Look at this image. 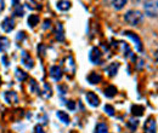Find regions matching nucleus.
Masks as SVG:
<instances>
[{
    "label": "nucleus",
    "instance_id": "obj_1",
    "mask_svg": "<svg viewBox=\"0 0 158 133\" xmlns=\"http://www.w3.org/2000/svg\"><path fill=\"white\" fill-rule=\"evenodd\" d=\"M142 18H143V15L139 10H129L124 15V21L130 25H138L142 21Z\"/></svg>",
    "mask_w": 158,
    "mask_h": 133
},
{
    "label": "nucleus",
    "instance_id": "obj_2",
    "mask_svg": "<svg viewBox=\"0 0 158 133\" xmlns=\"http://www.w3.org/2000/svg\"><path fill=\"white\" fill-rule=\"evenodd\" d=\"M145 15L148 17H157V1H146L143 4Z\"/></svg>",
    "mask_w": 158,
    "mask_h": 133
},
{
    "label": "nucleus",
    "instance_id": "obj_3",
    "mask_svg": "<svg viewBox=\"0 0 158 133\" xmlns=\"http://www.w3.org/2000/svg\"><path fill=\"white\" fill-rule=\"evenodd\" d=\"M89 59L93 64H101L102 62V53L98 47H93L89 53Z\"/></svg>",
    "mask_w": 158,
    "mask_h": 133
},
{
    "label": "nucleus",
    "instance_id": "obj_4",
    "mask_svg": "<svg viewBox=\"0 0 158 133\" xmlns=\"http://www.w3.org/2000/svg\"><path fill=\"white\" fill-rule=\"evenodd\" d=\"M123 35H125V37H128L129 39H131L134 42H135V46H136V50H138L139 52H142V41H141V39L139 37L138 34H135V33H133V32H129V30H125L124 33H123Z\"/></svg>",
    "mask_w": 158,
    "mask_h": 133
},
{
    "label": "nucleus",
    "instance_id": "obj_5",
    "mask_svg": "<svg viewBox=\"0 0 158 133\" xmlns=\"http://www.w3.org/2000/svg\"><path fill=\"white\" fill-rule=\"evenodd\" d=\"M157 130V125H156V119L153 116H150L147 119V121L145 122L143 126V133H156Z\"/></svg>",
    "mask_w": 158,
    "mask_h": 133
},
{
    "label": "nucleus",
    "instance_id": "obj_6",
    "mask_svg": "<svg viewBox=\"0 0 158 133\" xmlns=\"http://www.w3.org/2000/svg\"><path fill=\"white\" fill-rule=\"evenodd\" d=\"M15 24H16V23H15L14 17H6V18L1 22V29H2L5 33H10V32L14 30Z\"/></svg>",
    "mask_w": 158,
    "mask_h": 133
},
{
    "label": "nucleus",
    "instance_id": "obj_7",
    "mask_svg": "<svg viewBox=\"0 0 158 133\" xmlns=\"http://www.w3.org/2000/svg\"><path fill=\"white\" fill-rule=\"evenodd\" d=\"M21 62H22V64H23L27 69H32V68L34 67V61H33V58H32V56H31L29 53H27L26 51L22 52Z\"/></svg>",
    "mask_w": 158,
    "mask_h": 133
},
{
    "label": "nucleus",
    "instance_id": "obj_8",
    "mask_svg": "<svg viewBox=\"0 0 158 133\" xmlns=\"http://www.w3.org/2000/svg\"><path fill=\"white\" fill-rule=\"evenodd\" d=\"M85 99H86L88 104H89V105H91V107H99L100 105L99 97L95 95L94 92H86V95H85Z\"/></svg>",
    "mask_w": 158,
    "mask_h": 133
},
{
    "label": "nucleus",
    "instance_id": "obj_9",
    "mask_svg": "<svg viewBox=\"0 0 158 133\" xmlns=\"http://www.w3.org/2000/svg\"><path fill=\"white\" fill-rule=\"evenodd\" d=\"M50 76L55 81H60L62 79V76H63V72H62V69L60 68L59 65H52L50 68Z\"/></svg>",
    "mask_w": 158,
    "mask_h": 133
},
{
    "label": "nucleus",
    "instance_id": "obj_10",
    "mask_svg": "<svg viewBox=\"0 0 158 133\" xmlns=\"http://www.w3.org/2000/svg\"><path fill=\"white\" fill-rule=\"evenodd\" d=\"M4 98L9 104H16L19 102V95L15 91H6L4 93Z\"/></svg>",
    "mask_w": 158,
    "mask_h": 133
},
{
    "label": "nucleus",
    "instance_id": "obj_11",
    "mask_svg": "<svg viewBox=\"0 0 158 133\" xmlns=\"http://www.w3.org/2000/svg\"><path fill=\"white\" fill-rule=\"evenodd\" d=\"M64 65H66V72L69 73L71 75H73L74 72H76V63H74V59H73L72 56H68V57L66 58Z\"/></svg>",
    "mask_w": 158,
    "mask_h": 133
},
{
    "label": "nucleus",
    "instance_id": "obj_12",
    "mask_svg": "<svg viewBox=\"0 0 158 133\" xmlns=\"http://www.w3.org/2000/svg\"><path fill=\"white\" fill-rule=\"evenodd\" d=\"M119 67H120V63H118V62H113V63H110V64L107 65V68H106V73L108 74V76L113 77V76L117 75Z\"/></svg>",
    "mask_w": 158,
    "mask_h": 133
},
{
    "label": "nucleus",
    "instance_id": "obj_13",
    "mask_svg": "<svg viewBox=\"0 0 158 133\" xmlns=\"http://www.w3.org/2000/svg\"><path fill=\"white\" fill-rule=\"evenodd\" d=\"M86 80H88L89 84H91V85H96V84H100V82L102 81V76H101V74L98 73V72H91V73L88 75Z\"/></svg>",
    "mask_w": 158,
    "mask_h": 133
},
{
    "label": "nucleus",
    "instance_id": "obj_14",
    "mask_svg": "<svg viewBox=\"0 0 158 133\" xmlns=\"http://www.w3.org/2000/svg\"><path fill=\"white\" fill-rule=\"evenodd\" d=\"M55 38L59 41H63L64 40V30H63V25L61 23L56 24V29H55Z\"/></svg>",
    "mask_w": 158,
    "mask_h": 133
},
{
    "label": "nucleus",
    "instance_id": "obj_15",
    "mask_svg": "<svg viewBox=\"0 0 158 133\" xmlns=\"http://www.w3.org/2000/svg\"><path fill=\"white\" fill-rule=\"evenodd\" d=\"M103 95L106 96L107 98H113L114 96L117 95V87H116V86H113V85H110V86H107V87L105 88V92H103Z\"/></svg>",
    "mask_w": 158,
    "mask_h": 133
},
{
    "label": "nucleus",
    "instance_id": "obj_16",
    "mask_svg": "<svg viewBox=\"0 0 158 133\" xmlns=\"http://www.w3.org/2000/svg\"><path fill=\"white\" fill-rule=\"evenodd\" d=\"M71 6H72L71 1H64V0H62V1H57V2H56V9L60 10V11H67V10L71 9Z\"/></svg>",
    "mask_w": 158,
    "mask_h": 133
},
{
    "label": "nucleus",
    "instance_id": "obj_17",
    "mask_svg": "<svg viewBox=\"0 0 158 133\" xmlns=\"http://www.w3.org/2000/svg\"><path fill=\"white\" fill-rule=\"evenodd\" d=\"M40 21L39 15H29L28 16V19H27V24L31 27V28H34Z\"/></svg>",
    "mask_w": 158,
    "mask_h": 133
},
{
    "label": "nucleus",
    "instance_id": "obj_18",
    "mask_svg": "<svg viewBox=\"0 0 158 133\" xmlns=\"http://www.w3.org/2000/svg\"><path fill=\"white\" fill-rule=\"evenodd\" d=\"M9 47H10V40L6 37H0V52L7 51Z\"/></svg>",
    "mask_w": 158,
    "mask_h": 133
},
{
    "label": "nucleus",
    "instance_id": "obj_19",
    "mask_svg": "<svg viewBox=\"0 0 158 133\" xmlns=\"http://www.w3.org/2000/svg\"><path fill=\"white\" fill-rule=\"evenodd\" d=\"M145 111V108L142 105H139V104H134L131 107V114L135 115V116H142Z\"/></svg>",
    "mask_w": 158,
    "mask_h": 133
},
{
    "label": "nucleus",
    "instance_id": "obj_20",
    "mask_svg": "<svg viewBox=\"0 0 158 133\" xmlns=\"http://www.w3.org/2000/svg\"><path fill=\"white\" fill-rule=\"evenodd\" d=\"M56 116L60 119V121L63 122L64 125H68L69 123V116L67 115V113H64L62 110H59V111H56Z\"/></svg>",
    "mask_w": 158,
    "mask_h": 133
},
{
    "label": "nucleus",
    "instance_id": "obj_21",
    "mask_svg": "<svg viewBox=\"0 0 158 133\" xmlns=\"http://www.w3.org/2000/svg\"><path fill=\"white\" fill-rule=\"evenodd\" d=\"M95 133H108V127H107V125L103 123V122L98 123L96 127H95Z\"/></svg>",
    "mask_w": 158,
    "mask_h": 133
},
{
    "label": "nucleus",
    "instance_id": "obj_22",
    "mask_svg": "<svg viewBox=\"0 0 158 133\" xmlns=\"http://www.w3.org/2000/svg\"><path fill=\"white\" fill-rule=\"evenodd\" d=\"M15 76H16V79L19 80V81H24L27 77H28V74L27 73H24L22 69H16V72H15Z\"/></svg>",
    "mask_w": 158,
    "mask_h": 133
},
{
    "label": "nucleus",
    "instance_id": "obj_23",
    "mask_svg": "<svg viewBox=\"0 0 158 133\" xmlns=\"http://www.w3.org/2000/svg\"><path fill=\"white\" fill-rule=\"evenodd\" d=\"M112 4H113V7L116 10H120L124 7V5H127V1L125 0H117V1H112Z\"/></svg>",
    "mask_w": 158,
    "mask_h": 133
},
{
    "label": "nucleus",
    "instance_id": "obj_24",
    "mask_svg": "<svg viewBox=\"0 0 158 133\" xmlns=\"http://www.w3.org/2000/svg\"><path fill=\"white\" fill-rule=\"evenodd\" d=\"M14 15L15 16H19V17H22L23 15H24V10H23V6L22 5H17L16 6V9H15V11H14Z\"/></svg>",
    "mask_w": 158,
    "mask_h": 133
},
{
    "label": "nucleus",
    "instance_id": "obj_25",
    "mask_svg": "<svg viewBox=\"0 0 158 133\" xmlns=\"http://www.w3.org/2000/svg\"><path fill=\"white\" fill-rule=\"evenodd\" d=\"M29 86H31V90H32V92H38L39 93L40 91H39V86H38V84L35 82V80H31V82H29Z\"/></svg>",
    "mask_w": 158,
    "mask_h": 133
},
{
    "label": "nucleus",
    "instance_id": "obj_26",
    "mask_svg": "<svg viewBox=\"0 0 158 133\" xmlns=\"http://www.w3.org/2000/svg\"><path fill=\"white\" fill-rule=\"evenodd\" d=\"M127 125H128V127H130L131 131H135L136 127H138V125H139V121L138 120H129Z\"/></svg>",
    "mask_w": 158,
    "mask_h": 133
},
{
    "label": "nucleus",
    "instance_id": "obj_27",
    "mask_svg": "<svg viewBox=\"0 0 158 133\" xmlns=\"http://www.w3.org/2000/svg\"><path fill=\"white\" fill-rule=\"evenodd\" d=\"M103 110L110 115V116H113V115H114V108H113L112 105H110V104H106V105L103 107Z\"/></svg>",
    "mask_w": 158,
    "mask_h": 133
},
{
    "label": "nucleus",
    "instance_id": "obj_28",
    "mask_svg": "<svg viewBox=\"0 0 158 133\" xmlns=\"http://www.w3.org/2000/svg\"><path fill=\"white\" fill-rule=\"evenodd\" d=\"M44 96L46 97V98H50L51 95H52V92H51V87H50V85H48V84H45L44 85Z\"/></svg>",
    "mask_w": 158,
    "mask_h": 133
},
{
    "label": "nucleus",
    "instance_id": "obj_29",
    "mask_svg": "<svg viewBox=\"0 0 158 133\" xmlns=\"http://www.w3.org/2000/svg\"><path fill=\"white\" fill-rule=\"evenodd\" d=\"M66 105H67V108H68L71 111H73V110L76 109V103H74L73 100H68V102L66 103Z\"/></svg>",
    "mask_w": 158,
    "mask_h": 133
},
{
    "label": "nucleus",
    "instance_id": "obj_30",
    "mask_svg": "<svg viewBox=\"0 0 158 133\" xmlns=\"http://www.w3.org/2000/svg\"><path fill=\"white\" fill-rule=\"evenodd\" d=\"M43 28H44L45 30H46V29H50V28H51V19H45Z\"/></svg>",
    "mask_w": 158,
    "mask_h": 133
},
{
    "label": "nucleus",
    "instance_id": "obj_31",
    "mask_svg": "<svg viewBox=\"0 0 158 133\" xmlns=\"http://www.w3.org/2000/svg\"><path fill=\"white\" fill-rule=\"evenodd\" d=\"M34 133H45V131L43 130V127L38 125V126H35V128H34Z\"/></svg>",
    "mask_w": 158,
    "mask_h": 133
},
{
    "label": "nucleus",
    "instance_id": "obj_32",
    "mask_svg": "<svg viewBox=\"0 0 158 133\" xmlns=\"http://www.w3.org/2000/svg\"><path fill=\"white\" fill-rule=\"evenodd\" d=\"M24 38H26V34H24V32H20V33H19V35L16 37V39H17L19 41H20V40H22V39H24Z\"/></svg>",
    "mask_w": 158,
    "mask_h": 133
},
{
    "label": "nucleus",
    "instance_id": "obj_33",
    "mask_svg": "<svg viewBox=\"0 0 158 133\" xmlns=\"http://www.w3.org/2000/svg\"><path fill=\"white\" fill-rule=\"evenodd\" d=\"M4 9H5V2L0 0V12H1V11H2Z\"/></svg>",
    "mask_w": 158,
    "mask_h": 133
},
{
    "label": "nucleus",
    "instance_id": "obj_34",
    "mask_svg": "<svg viewBox=\"0 0 158 133\" xmlns=\"http://www.w3.org/2000/svg\"><path fill=\"white\" fill-rule=\"evenodd\" d=\"M0 85H1V79H0Z\"/></svg>",
    "mask_w": 158,
    "mask_h": 133
},
{
    "label": "nucleus",
    "instance_id": "obj_35",
    "mask_svg": "<svg viewBox=\"0 0 158 133\" xmlns=\"http://www.w3.org/2000/svg\"><path fill=\"white\" fill-rule=\"evenodd\" d=\"M71 133H77V132H71Z\"/></svg>",
    "mask_w": 158,
    "mask_h": 133
}]
</instances>
